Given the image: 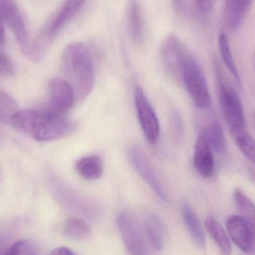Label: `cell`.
Returning a JSON list of instances; mask_svg holds the SVG:
<instances>
[{
    "instance_id": "obj_1",
    "label": "cell",
    "mask_w": 255,
    "mask_h": 255,
    "mask_svg": "<svg viewBox=\"0 0 255 255\" xmlns=\"http://www.w3.org/2000/svg\"><path fill=\"white\" fill-rule=\"evenodd\" d=\"M61 70L64 80L73 88L76 101L89 97L95 85L96 70L92 51L86 43L75 42L64 49Z\"/></svg>"
},
{
    "instance_id": "obj_2",
    "label": "cell",
    "mask_w": 255,
    "mask_h": 255,
    "mask_svg": "<svg viewBox=\"0 0 255 255\" xmlns=\"http://www.w3.org/2000/svg\"><path fill=\"white\" fill-rule=\"evenodd\" d=\"M13 127L40 142L58 140L73 133L76 125L66 115L55 113L46 106L37 110L16 112Z\"/></svg>"
},
{
    "instance_id": "obj_3",
    "label": "cell",
    "mask_w": 255,
    "mask_h": 255,
    "mask_svg": "<svg viewBox=\"0 0 255 255\" xmlns=\"http://www.w3.org/2000/svg\"><path fill=\"white\" fill-rule=\"evenodd\" d=\"M216 70L218 78L220 107L229 130L235 137L247 132L244 107L236 91L225 80L217 64Z\"/></svg>"
},
{
    "instance_id": "obj_4",
    "label": "cell",
    "mask_w": 255,
    "mask_h": 255,
    "mask_svg": "<svg viewBox=\"0 0 255 255\" xmlns=\"http://www.w3.org/2000/svg\"><path fill=\"white\" fill-rule=\"evenodd\" d=\"M182 84L196 107L200 109L211 107L212 100L206 78L190 52L187 54L183 65Z\"/></svg>"
},
{
    "instance_id": "obj_5",
    "label": "cell",
    "mask_w": 255,
    "mask_h": 255,
    "mask_svg": "<svg viewBox=\"0 0 255 255\" xmlns=\"http://www.w3.org/2000/svg\"><path fill=\"white\" fill-rule=\"evenodd\" d=\"M188 49L175 34H169L163 40L160 58L163 70L169 79L182 84V69Z\"/></svg>"
},
{
    "instance_id": "obj_6",
    "label": "cell",
    "mask_w": 255,
    "mask_h": 255,
    "mask_svg": "<svg viewBox=\"0 0 255 255\" xmlns=\"http://www.w3.org/2000/svg\"><path fill=\"white\" fill-rule=\"evenodd\" d=\"M128 155L136 173L144 182L161 200L166 202L167 196L161 181L143 151L137 145H132L128 149Z\"/></svg>"
},
{
    "instance_id": "obj_7",
    "label": "cell",
    "mask_w": 255,
    "mask_h": 255,
    "mask_svg": "<svg viewBox=\"0 0 255 255\" xmlns=\"http://www.w3.org/2000/svg\"><path fill=\"white\" fill-rule=\"evenodd\" d=\"M134 102L139 124L145 137L149 143H156L160 136V123L149 100L139 86L136 87L135 90Z\"/></svg>"
},
{
    "instance_id": "obj_8",
    "label": "cell",
    "mask_w": 255,
    "mask_h": 255,
    "mask_svg": "<svg viewBox=\"0 0 255 255\" xmlns=\"http://www.w3.org/2000/svg\"><path fill=\"white\" fill-rule=\"evenodd\" d=\"M226 229L234 244L247 254H255V225L240 215L229 217Z\"/></svg>"
},
{
    "instance_id": "obj_9",
    "label": "cell",
    "mask_w": 255,
    "mask_h": 255,
    "mask_svg": "<svg viewBox=\"0 0 255 255\" xmlns=\"http://www.w3.org/2000/svg\"><path fill=\"white\" fill-rule=\"evenodd\" d=\"M88 0H64L53 19L49 22L39 41L47 47L48 43L83 8Z\"/></svg>"
},
{
    "instance_id": "obj_10",
    "label": "cell",
    "mask_w": 255,
    "mask_h": 255,
    "mask_svg": "<svg viewBox=\"0 0 255 255\" xmlns=\"http://www.w3.org/2000/svg\"><path fill=\"white\" fill-rule=\"evenodd\" d=\"M117 225L126 249L130 255H147L146 247L134 219L122 212L117 217Z\"/></svg>"
},
{
    "instance_id": "obj_11",
    "label": "cell",
    "mask_w": 255,
    "mask_h": 255,
    "mask_svg": "<svg viewBox=\"0 0 255 255\" xmlns=\"http://www.w3.org/2000/svg\"><path fill=\"white\" fill-rule=\"evenodd\" d=\"M76 99L68 82L62 78L53 79L49 83V100L46 107L55 113L66 115L73 107Z\"/></svg>"
},
{
    "instance_id": "obj_12",
    "label": "cell",
    "mask_w": 255,
    "mask_h": 255,
    "mask_svg": "<svg viewBox=\"0 0 255 255\" xmlns=\"http://www.w3.org/2000/svg\"><path fill=\"white\" fill-rule=\"evenodd\" d=\"M0 14L3 21L13 31L21 48L25 47L28 43V31L17 6L10 0H0Z\"/></svg>"
},
{
    "instance_id": "obj_13",
    "label": "cell",
    "mask_w": 255,
    "mask_h": 255,
    "mask_svg": "<svg viewBox=\"0 0 255 255\" xmlns=\"http://www.w3.org/2000/svg\"><path fill=\"white\" fill-rule=\"evenodd\" d=\"M194 166L198 173L204 178L212 176L215 168L214 153L205 138L199 135L194 147Z\"/></svg>"
},
{
    "instance_id": "obj_14",
    "label": "cell",
    "mask_w": 255,
    "mask_h": 255,
    "mask_svg": "<svg viewBox=\"0 0 255 255\" xmlns=\"http://www.w3.org/2000/svg\"><path fill=\"white\" fill-rule=\"evenodd\" d=\"M128 29L132 40L138 46L143 43L145 25L142 7L138 0H129L127 5Z\"/></svg>"
},
{
    "instance_id": "obj_15",
    "label": "cell",
    "mask_w": 255,
    "mask_h": 255,
    "mask_svg": "<svg viewBox=\"0 0 255 255\" xmlns=\"http://www.w3.org/2000/svg\"><path fill=\"white\" fill-rule=\"evenodd\" d=\"M253 0H225L224 20L231 31L238 29L247 16Z\"/></svg>"
},
{
    "instance_id": "obj_16",
    "label": "cell",
    "mask_w": 255,
    "mask_h": 255,
    "mask_svg": "<svg viewBox=\"0 0 255 255\" xmlns=\"http://www.w3.org/2000/svg\"><path fill=\"white\" fill-rule=\"evenodd\" d=\"M182 215L186 227L195 244L199 248L205 249V237L200 220L188 203L183 204Z\"/></svg>"
},
{
    "instance_id": "obj_17",
    "label": "cell",
    "mask_w": 255,
    "mask_h": 255,
    "mask_svg": "<svg viewBox=\"0 0 255 255\" xmlns=\"http://www.w3.org/2000/svg\"><path fill=\"white\" fill-rule=\"evenodd\" d=\"M78 173L88 181L99 179L103 173V159L97 154L88 155L79 159L76 163Z\"/></svg>"
},
{
    "instance_id": "obj_18",
    "label": "cell",
    "mask_w": 255,
    "mask_h": 255,
    "mask_svg": "<svg viewBox=\"0 0 255 255\" xmlns=\"http://www.w3.org/2000/svg\"><path fill=\"white\" fill-rule=\"evenodd\" d=\"M205 226L211 239L218 247L221 255H232V248L230 240L219 222L213 217H208L205 220Z\"/></svg>"
},
{
    "instance_id": "obj_19",
    "label": "cell",
    "mask_w": 255,
    "mask_h": 255,
    "mask_svg": "<svg viewBox=\"0 0 255 255\" xmlns=\"http://www.w3.org/2000/svg\"><path fill=\"white\" fill-rule=\"evenodd\" d=\"M209 144L213 151L222 154L226 150V139L223 128L217 122L208 124L201 134Z\"/></svg>"
},
{
    "instance_id": "obj_20",
    "label": "cell",
    "mask_w": 255,
    "mask_h": 255,
    "mask_svg": "<svg viewBox=\"0 0 255 255\" xmlns=\"http://www.w3.org/2000/svg\"><path fill=\"white\" fill-rule=\"evenodd\" d=\"M145 227L148 240L153 248L160 250L163 247V233L161 221L154 214H148L145 217Z\"/></svg>"
},
{
    "instance_id": "obj_21",
    "label": "cell",
    "mask_w": 255,
    "mask_h": 255,
    "mask_svg": "<svg viewBox=\"0 0 255 255\" xmlns=\"http://www.w3.org/2000/svg\"><path fill=\"white\" fill-rule=\"evenodd\" d=\"M219 47H220V55H221V58L225 65L229 69L230 73L233 75L234 78H235L237 82L240 85H242L241 76H240L239 71H238V67H237L236 63H235V59H234L233 55H232L229 38L224 33H222L220 37H219Z\"/></svg>"
},
{
    "instance_id": "obj_22",
    "label": "cell",
    "mask_w": 255,
    "mask_h": 255,
    "mask_svg": "<svg viewBox=\"0 0 255 255\" xmlns=\"http://www.w3.org/2000/svg\"><path fill=\"white\" fill-rule=\"evenodd\" d=\"M233 199L240 216L255 225V205L253 201L240 189L235 190Z\"/></svg>"
},
{
    "instance_id": "obj_23",
    "label": "cell",
    "mask_w": 255,
    "mask_h": 255,
    "mask_svg": "<svg viewBox=\"0 0 255 255\" xmlns=\"http://www.w3.org/2000/svg\"><path fill=\"white\" fill-rule=\"evenodd\" d=\"M64 233L73 239L83 240L91 235V228L85 220L78 217H70L64 224Z\"/></svg>"
},
{
    "instance_id": "obj_24",
    "label": "cell",
    "mask_w": 255,
    "mask_h": 255,
    "mask_svg": "<svg viewBox=\"0 0 255 255\" xmlns=\"http://www.w3.org/2000/svg\"><path fill=\"white\" fill-rule=\"evenodd\" d=\"M18 107L16 102L5 93L0 91V122L4 124L11 123L16 115Z\"/></svg>"
},
{
    "instance_id": "obj_25",
    "label": "cell",
    "mask_w": 255,
    "mask_h": 255,
    "mask_svg": "<svg viewBox=\"0 0 255 255\" xmlns=\"http://www.w3.org/2000/svg\"><path fill=\"white\" fill-rule=\"evenodd\" d=\"M235 142L243 154L255 164V140L248 132L235 136Z\"/></svg>"
},
{
    "instance_id": "obj_26",
    "label": "cell",
    "mask_w": 255,
    "mask_h": 255,
    "mask_svg": "<svg viewBox=\"0 0 255 255\" xmlns=\"http://www.w3.org/2000/svg\"><path fill=\"white\" fill-rule=\"evenodd\" d=\"M3 255H37L35 248L29 241H22L13 244Z\"/></svg>"
},
{
    "instance_id": "obj_27",
    "label": "cell",
    "mask_w": 255,
    "mask_h": 255,
    "mask_svg": "<svg viewBox=\"0 0 255 255\" xmlns=\"http://www.w3.org/2000/svg\"><path fill=\"white\" fill-rule=\"evenodd\" d=\"M13 72L14 67L11 61L4 54L0 53V77H9Z\"/></svg>"
},
{
    "instance_id": "obj_28",
    "label": "cell",
    "mask_w": 255,
    "mask_h": 255,
    "mask_svg": "<svg viewBox=\"0 0 255 255\" xmlns=\"http://www.w3.org/2000/svg\"><path fill=\"white\" fill-rule=\"evenodd\" d=\"M198 7L203 13H211L214 10L216 0H196Z\"/></svg>"
},
{
    "instance_id": "obj_29",
    "label": "cell",
    "mask_w": 255,
    "mask_h": 255,
    "mask_svg": "<svg viewBox=\"0 0 255 255\" xmlns=\"http://www.w3.org/2000/svg\"><path fill=\"white\" fill-rule=\"evenodd\" d=\"M51 255H76L71 250L67 247H59L55 249L51 253Z\"/></svg>"
},
{
    "instance_id": "obj_30",
    "label": "cell",
    "mask_w": 255,
    "mask_h": 255,
    "mask_svg": "<svg viewBox=\"0 0 255 255\" xmlns=\"http://www.w3.org/2000/svg\"><path fill=\"white\" fill-rule=\"evenodd\" d=\"M174 9L177 13H181L184 8V0H172Z\"/></svg>"
},
{
    "instance_id": "obj_31",
    "label": "cell",
    "mask_w": 255,
    "mask_h": 255,
    "mask_svg": "<svg viewBox=\"0 0 255 255\" xmlns=\"http://www.w3.org/2000/svg\"><path fill=\"white\" fill-rule=\"evenodd\" d=\"M4 21L0 14V47L4 44Z\"/></svg>"
},
{
    "instance_id": "obj_32",
    "label": "cell",
    "mask_w": 255,
    "mask_h": 255,
    "mask_svg": "<svg viewBox=\"0 0 255 255\" xmlns=\"http://www.w3.org/2000/svg\"></svg>"
}]
</instances>
